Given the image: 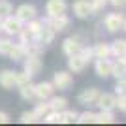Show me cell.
Masks as SVG:
<instances>
[{"label": "cell", "mask_w": 126, "mask_h": 126, "mask_svg": "<svg viewBox=\"0 0 126 126\" xmlns=\"http://www.w3.org/2000/svg\"><path fill=\"white\" fill-rule=\"evenodd\" d=\"M25 26V23L19 19V17L15 15H6L4 19H2V32L4 34H8V36H17L19 32H21V28Z\"/></svg>", "instance_id": "cell-1"}, {"label": "cell", "mask_w": 126, "mask_h": 126, "mask_svg": "<svg viewBox=\"0 0 126 126\" xmlns=\"http://www.w3.org/2000/svg\"><path fill=\"white\" fill-rule=\"evenodd\" d=\"M42 23L45 26H51L55 32H62V30H66L70 26V17L66 15V13H62V15H57V17H49V15H45L42 19Z\"/></svg>", "instance_id": "cell-2"}, {"label": "cell", "mask_w": 126, "mask_h": 126, "mask_svg": "<svg viewBox=\"0 0 126 126\" xmlns=\"http://www.w3.org/2000/svg\"><path fill=\"white\" fill-rule=\"evenodd\" d=\"M23 70H25L30 77L40 74V72H42V58H40V55H26V57L23 58Z\"/></svg>", "instance_id": "cell-3"}, {"label": "cell", "mask_w": 126, "mask_h": 126, "mask_svg": "<svg viewBox=\"0 0 126 126\" xmlns=\"http://www.w3.org/2000/svg\"><path fill=\"white\" fill-rule=\"evenodd\" d=\"M51 83L55 85V89H58V90H68V89H72V85H74V75L70 74V72L60 70V72H55Z\"/></svg>", "instance_id": "cell-4"}, {"label": "cell", "mask_w": 126, "mask_h": 126, "mask_svg": "<svg viewBox=\"0 0 126 126\" xmlns=\"http://www.w3.org/2000/svg\"><path fill=\"white\" fill-rule=\"evenodd\" d=\"M66 11H68V2L66 0H47V4H45V13L49 17L62 15Z\"/></svg>", "instance_id": "cell-5"}, {"label": "cell", "mask_w": 126, "mask_h": 126, "mask_svg": "<svg viewBox=\"0 0 126 126\" xmlns=\"http://www.w3.org/2000/svg\"><path fill=\"white\" fill-rule=\"evenodd\" d=\"M122 21H124L122 13H107L104 19V28L107 32H117L122 28Z\"/></svg>", "instance_id": "cell-6"}, {"label": "cell", "mask_w": 126, "mask_h": 126, "mask_svg": "<svg viewBox=\"0 0 126 126\" xmlns=\"http://www.w3.org/2000/svg\"><path fill=\"white\" fill-rule=\"evenodd\" d=\"M98 96H100V89L90 87V89H85L83 92H79L77 102H79L81 105H94L96 100H98Z\"/></svg>", "instance_id": "cell-7"}, {"label": "cell", "mask_w": 126, "mask_h": 126, "mask_svg": "<svg viewBox=\"0 0 126 126\" xmlns=\"http://www.w3.org/2000/svg\"><path fill=\"white\" fill-rule=\"evenodd\" d=\"M34 92H36L38 100H49L55 94V85L49 83V81H42V83L34 85Z\"/></svg>", "instance_id": "cell-8"}, {"label": "cell", "mask_w": 126, "mask_h": 126, "mask_svg": "<svg viewBox=\"0 0 126 126\" xmlns=\"http://www.w3.org/2000/svg\"><path fill=\"white\" fill-rule=\"evenodd\" d=\"M15 17H19L23 23H28L30 19L38 17V10H36V6H32V4H21L15 10Z\"/></svg>", "instance_id": "cell-9"}, {"label": "cell", "mask_w": 126, "mask_h": 126, "mask_svg": "<svg viewBox=\"0 0 126 126\" xmlns=\"http://www.w3.org/2000/svg\"><path fill=\"white\" fill-rule=\"evenodd\" d=\"M94 105H98L100 109H105V111H113L117 105V96L111 94V92H100Z\"/></svg>", "instance_id": "cell-10"}, {"label": "cell", "mask_w": 126, "mask_h": 126, "mask_svg": "<svg viewBox=\"0 0 126 126\" xmlns=\"http://www.w3.org/2000/svg\"><path fill=\"white\" fill-rule=\"evenodd\" d=\"M72 10H74L75 17H79V19H89V17L92 15L89 0H75L74 6H72Z\"/></svg>", "instance_id": "cell-11"}, {"label": "cell", "mask_w": 126, "mask_h": 126, "mask_svg": "<svg viewBox=\"0 0 126 126\" xmlns=\"http://www.w3.org/2000/svg\"><path fill=\"white\" fill-rule=\"evenodd\" d=\"M94 72L102 79L111 77V60L109 58H96L94 60Z\"/></svg>", "instance_id": "cell-12"}, {"label": "cell", "mask_w": 126, "mask_h": 126, "mask_svg": "<svg viewBox=\"0 0 126 126\" xmlns=\"http://www.w3.org/2000/svg\"><path fill=\"white\" fill-rule=\"evenodd\" d=\"M87 64H89V62L83 58L81 53H75V55H70V57H68V68H70V72H74V74L83 72V70L87 68Z\"/></svg>", "instance_id": "cell-13"}, {"label": "cell", "mask_w": 126, "mask_h": 126, "mask_svg": "<svg viewBox=\"0 0 126 126\" xmlns=\"http://www.w3.org/2000/svg\"><path fill=\"white\" fill-rule=\"evenodd\" d=\"M83 47V43L79 42L77 36H72V38H66L62 42V53L66 55V57H70V55H75V53H79V49Z\"/></svg>", "instance_id": "cell-14"}, {"label": "cell", "mask_w": 126, "mask_h": 126, "mask_svg": "<svg viewBox=\"0 0 126 126\" xmlns=\"http://www.w3.org/2000/svg\"><path fill=\"white\" fill-rule=\"evenodd\" d=\"M55 36H57V32L53 30L51 26H45V25H43L42 32H40L36 38H32V40H36V42L42 43V45H51L53 40H55Z\"/></svg>", "instance_id": "cell-15"}, {"label": "cell", "mask_w": 126, "mask_h": 126, "mask_svg": "<svg viewBox=\"0 0 126 126\" xmlns=\"http://www.w3.org/2000/svg\"><path fill=\"white\" fill-rule=\"evenodd\" d=\"M0 87L6 90L15 87V72L13 70H2L0 72Z\"/></svg>", "instance_id": "cell-16"}, {"label": "cell", "mask_w": 126, "mask_h": 126, "mask_svg": "<svg viewBox=\"0 0 126 126\" xmlns=\"http://www.w3.org/2000/svg\"><path fill=\"white\" fill-rule=\"evenodd\" d=\"M42 28H43V23H42V19H38V17H34V19H30L28 23H25V30L28 32L30 38H36L38 34L42 32Z\"/></svg>", "instance_id": "cell-17"}, {"label": "cell", "mask_w": 126, "mask_h": 126, "mask_svg": "<svg viewBox=\"0 0 126 126\" xmlns=\"http://www.w3.org/2000/svg\"><path fill=\"white\" fill-rule=\"evenodd\" d=\"M94 122L96 124H113L115 122V113L100 109V113H94Z\"/></svg>", "instance_id": "cell-18"}, {"label": "cell", "mask_w": 126, "mask_h": 126, "mask_svg": "<svg viewBox=\"0 0 126 126\" xmlns=\"http://www.w3.org/2000/svg\"><path fill=\"white\" fill-rule=\"evenodd\" d=\"M47 102H49L51 111H64L68 107V100H66L64 96H51Z\"/></svg>", "instance_id": "cell-19"}, {"label": "cell", "mask_w": 126, "mask_h": 126, "mask_svg": "<svg viewBox=\"0 0 126 126\" xmlns=\"http://www.w3.org/2000/svg\"><path fill=\"white\" fill-rule=\"evenodd\" d=\"M94 58H111V45L100 42L94 45Z\"/></svg>", "instance_id": "cell-20"}, {"label": "cell", "mask_w": 126, "mask_h": 126, "mask_svg": "<svg viewBox=\"0 0 126 126\" xmlns=\"http://www.w3.org/2000/svg\"><path fill=\"white\" fill-rule=\"evenodd\" d=\"M19 94H21V98L23 100H34V98H36V92H34V83H30V81H28V83H25V85H21V87H19Z\"/></svg>", "instance_id": "cell-21"}, {"label": "cell", "mask_w": 126, "mask_h": 126, "mask_svg": "<svg viewBox=\"0 0 126 126\" xmlns=\"http://www.w3.org/2000/svg\"><path fill=\"white\" fill-rule=\"evenodd\" d=\"M111 45V57H122V55H126V40H115L113 43H109Z\"/></svg>", "instance_id": "cell-22"}, {"label": "cell", "mask_w": 126, "mask_h": 126, "mask_svg": "<svg viewBox=\"0 0 126 126\" xmlns=\"http://www.w3.org/2000/svg\"><path fill=\"white\" fill-rule=\"evenodd\" d=\"M77 111H74V109H66L64 111H60V124H74L75 121H77Z\"/></svg>", "instance_id": "cell-23"}, {"label": "cell", "mask_w": 126, "mask_h": 126, "mask_svg": "<svg viewBox=\"0 0 126 126\" xmlns=\"http://www.w3.org/2000/svg\"><path fill=\"white\" fill-rule=\"evenodd\" d=\"M32 111H34V113H36V117L42 121L43 117H45V113H49V111H51V107H49V102H47V100H40V104L34 105V109H32Z\"/></svg>", "instance_id": "cell-24"}, {"label": "cell", "mask_w": 126, "mask_h": 126, "mask_svg": "<svg viewBox=\"0 0 126 126\" xmlns=\"http://www.w3.org/2000/svg\"><path fill=\"white\" fill-rule=\"evenodd\" d=\"M13 45H15V42L11 40V36H8V38H0V55L8 57V55L11 53V49H13Z\"/></svg>", "instance_id": "cell-25"}, {"label": "cell", "mask_w": 126, "mask_h": 126, "mask_svg": "<svg viewBox=\"0 0 126 126\" xmlns=\"http://www.w3.org/2000/svg\"><path fill=\"white\" fill-rule=\"evenodd\" d=\"M8 57H10L13 62H21L23 58H25V51H23V47L19 45V43H15V45H13V49H11V53L8 55Z\"/></svg>", "instance_id": "cell-26"}, {"label": "cell", "mask_w": 126, "mask_h": 126, "mask_svg": "<svg viewBox=\"0 0 126 126\" xmlns=\"http://www.w3.org/2000/svg\"><path fill=\"white\" fill-rule=\"evenodd\" d=\"M42 121L47 124H60V111H49V113H45Z\"/></svg>", "instance_id": "cell-27"}, {"label": "cell", "mask_w": 126, "mask_h": 126, "mask_svg": "<svg viewBox=\"0 0 126 126\" xmlns=\"http://www.w3.org/2000/svg\"><path fill=\"white\" fill-rule=\"evenodd\" d=\"M79 124H90V122H94V113L92 111H83V113H79L77 115V121Z\"/></svg>", "instance_id": "cell-28"}, {"label": "cell", "mask_w": 126, "mask_h": 126, "mask_svg": "<svg viewBox=\"0 0 126 126\" xmlns=\"http://www.w3.org/2000/svg\"><path fill=\"white\" fill-rule=\"evenodd\" d=\"M21 122L23 124H34V122H40V119L36 117L34 111H25L21 115Z\"/></svg>", "instance_id": "cell-29"}, {"label": "cell", "mask_w": 126, "mask_h": 126, "mask_svg": "<svg viewBox=\"0 0 126 126\" xmlns=\"http://www.w3.org/2000/svg\"><path fill=\"white\" fill-rule=\"evenodd\" d=\"M10 13H13V6H11V2H8V0H0V19H4V17L10 15Z\"/></svg>", "instance_id": "cell-30"}, {"label": "cell", "mask_w": 126, "mask_h": 126, "mask_svg": "<svg viewBox=\"0 0 126 126\" xmlns=\"http://www.w3.org/2000/svg\"><path fill=\"white\" fill-rule=\"evenodd\" d=\"M89 2H90V10H92V15H94V13H98V11H102L105 6L109 4L107 0H89Z\"/></svg>", "instance_id": "cell-31"}, {"label": "cell", "mask_w": 126, "mask_h": 126, "mask_svg": "<svg viewBox=\"0 0 126 126\" xmlns=\"http://www.w3.org/2000/svg\"><path fill=\"white\" fill-rule=\"evenodd\" d=\"M30 75L26 74L25 70H23V72H15V87H21V85H25V83H28V81H30Z\"/></svg>", "instance_id": "cell-32"}, {"label": "cell", "mask_w": 126, "mask_h": 126, "mask_svg": "<svg viewBox=\"0 0 126 126\" xmlns=\"http://www.w3.org/2000/svg\"><path fill=\"white\" fill-rule=\"evenodd\" d=\"M79 53L83 55V58L87 62H90V60L94 58V47H90V45H83V47L79 49Z\"/></svg>", "instance_id": "cell-33"}, {"label": "cell", "mask_w": 126, "mask_h": 126, "mask_svg": "<svg viewBox=\"0 0 126 126\" xmlns=\"http://www.w3.org/2000/svg\"><path fill=\"white\" fill-rule=\"evenodd\" d=\"M115 109H119L121 113H126V92L117 96V105H115Z\"/></svg>", "instance_id": "cell-34"}, {"label": "cell", "mask_w": 126, "mask_h": 126, "mask_svg": "<svg viewBox=\"0 0 126 126\" xmlns=\"http://www.w3.org/2000/svg\"><path fill=\"white\" fill-rule=\"evenodd\" d=\"M111 6H115V8H124L126 6V0H107Z\"/></svg>", "instance_id": "cell-35"}, {"label": "cell", "mask_w": 126, "mask_h": 126, "mask_svg": "<svg viewBox=\"0 0 126 126\" xmlns=\"http://www.w3.org/2000/svg\"><path fill=\"white\" fill-rule=\"evenodd\" d=\"M10 122V115L4 113V111H0V124H8Z\"/></svg>", "instance_id": "cell-36"}, {"label": "cell", "mask_w": 126, "mask_h": 126, "mask_svg": "<svg viewBox=\"0 0 126 126\" xmlns=\"http://www.w3.org/2000/svg\"><path fill=\"white\" fill-rule=\"evenodd\" d=\"M121 30H124V32H126V17H124V21H122V28H121Z\"/></svg>", "instance_id": "cell-37"}, {"label": "cell", "mask_w": 126, "mask_h": 126, "mask_svg": "<svg viewBox=\"0 0 126 126\" xmlns=\"http://www.w3.org/2000/svg\"><path fill=\"white\" fill-rule=\"evenodd\" d=\"M0 32H2V19H0Z\"/></svg>", "instance_id": "cell-38"}]
</instances>
